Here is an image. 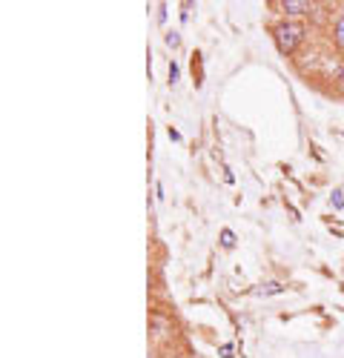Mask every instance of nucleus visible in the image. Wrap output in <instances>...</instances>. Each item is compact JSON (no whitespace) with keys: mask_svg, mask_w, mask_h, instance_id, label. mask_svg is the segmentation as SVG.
Instances as JSON below:
<instances>
[{"mask_svg":"<svg viewBox=\"0 0 344 358\" xmlns=\"http://www.w3.org/2000/svg\"><path fill=\"white\" fill-rule=\"evenodd\" d=\"M270 35H273L275 49L284 57H293L307 43V23L304 20H293V17H278L270 26Z\"/></svg>","mask_w":344,"mask_h":358,"instance_id":"nucleus-1","label":"nucleus"},{"mask_svg":"<svg viewBox=\"0 0 344 358\" xmlns=\"http://www.w3.org/2000/svg\"><path fill=\"white\" fill-rule=\"evenodd\" d=\"M275 9H281V15L284 17H293V20H299V17H304V15H313V3H307V0H284V3H275Z\"/></svg>","mask_w":344,"mask_h":358,"instance_id":"nucleus-2","label":"nucleus"},{"mask_svg":"<svg viewBox=\"0 0 344 358\" xmlns=\"http://www.w3.org/2000/svg\"><path fill=\"white\" fill-rule=\"evenodd\" d=\"M330 38H333V46H336V52L344 57V9H338V12H336V17H333V26H330Z\"/></svg>","mask_w":344,"mask_h":358,"instance_id":"nucleus-3","label":"nucleus"},{"mask_svg":"<svg viewBox=\"0 0 344 358\" xmlns=\"http://www.w3.org/2000/svg\"><path fill=\"white\" fill-rule=\"evenodd\" d=\"M221 247L224 250H233L236 247V232L233 229H221Z\"/></svg>","mask_w":344,"mask_h":358,"instance_id":"nucleus-4","label":"nucleus"},{"mask_svg":"<svg viewBox=\"0 0 344 358\" xmlns=\"http://www.w3.org/2000/svg\"><path fill=\"white\" fill-rule=\"evenodd\" d=\"M330 206L338 213V210H344V189L338 187V189H333V195H330Z\"/></svg>","mask_w":344,"mask_h":358,"instance_id":"nucleus-5","label":"nucleus"},{"mask_svg":"<svg viewBox=\"0 0 344 358\" xmlns=\"http://www.w3.org/2000/svg\"><path fill=\"white\" fill-rule=\"evenodd\" d=\"M261 292H267V295H275V292H284V287H281V284H275V281H267V284L261 287Z\"/></svg>","mask_w":344,"mask_h":358,"instance_id":"nucleus-6","label":"nucleus"},{"mask_svg":"<svg viewBox=\"0 0 344 358\" xmlns=\"http://www.w3.org/2000/svg\"><path fill=\"white\" fill-rule=\"evenodd\" d=\"M166 46H172V49H178V46H181L178 32H169V35H166Z\"/></svg>","mask_w":344,"mask_h":358,"instance_id":"nucleus-7","label":"nucleus"},{"mask_svg":"<svg viewBox=\"0 0 344 358\" xmlns=\"http://www.w3.org/2000/svg\"><path fill=\"white\" fill-rule=\"evenodd\" d=\"M169 80H172V83L178 80V66H175V64H169Z\"/></svg>","mask_w":344,"mask_h":358,"instance_id":"nucleus-8","label":"nucleus"},{"mask_svg":"<svg viewBox=\"0 0 344 358\" xmlns=\"http://www.w3.org/2000/svg\"><path fill=\"white\" fill-rule=\"evenodd\" d=\"M221 355H224V358H233V344H224V347H221Z\"/></svg>","mask_w":344,"mask_h":358,"instance_id":"nucleus-9","label":"nucleus"}]
</instances>
